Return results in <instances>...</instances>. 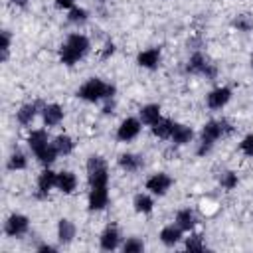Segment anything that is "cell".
Listing matches in <instances>:
<instances>
[{"instance_id":"1","label":"cell","mask_w":253,"mask_h":253,"mask_svg":"<svg viewBox=\"0 0 253 253\" xmlns=\"http://www.w3.org/2000/svg\"><path fill=\"white\" fill-rule=\"evenodd\" d=\"M233 130V126L225 121V119H219V121H208L206 125H204V128H202V132H200V142H198V156H204V154H208L211 148H213V144H215V140H219L221 136H225V134H229Z\"/></svg>"},{"instance_id":"2","label":"cell","mask_w":253,"mask_h":253,"mask_svg":"<svg viewBox=\"0 0 253 253\" xmlns=\"http://www.w3.org/2000/svg\"><path fill=\"white\" fill-rule=\"evenodd\" d=\"M89 38L83 34H71L67 36L65 43L59 49V59L63 65H75L77 61H81L87 53H89Z\"/></svg>"},{"instance_id":"3","label":"cell","mask_w":253,"mask_h":253,"mask_svg":"<svg viewBox=\"0 0 253 253\" xmlns=\"http://www.w3.org/2000/svg\"><path fill=\"white\" fill-rule=\"evenodd\" d=\"M115 91H117L115 85L105 83L99 77H91V79H87L77 89V97L83 99V101H87V103H99V101H105V99H113L115 97Z\"/></svg>"},{"instance_id":"4","label":"cell","mask_w":253,"mask_h":253,"mask_svg":"<svg viewBox=\"0 0 253 253\" xmlns=\"http://www.w3.org/2000/svg\"><path fill=\"white\" fill-rule=\"evenodd\" d=\"M87 182L89 188H103L109 182V168L103 156H89L87 160Z\"/></svg>"},{"instance_id":"5","label":"cell","mask_w":253,"mask_h":253,"mask_svg":"<svg viewBox=\"0 0 253 253\" xmlns=\"http://www.w3.org/2000/svg\"><path fill=\"white\" fill-rule=\"evenodd\" d=\"M186 71L192 73V75H204L206 79H215V75H217V69L200 51H196V53L190 55V59L186 63Z\"/></svg>"},{"instance_id":"6","label":"cell","mask_w":253,"mask_h":253,"mask_svg":"<svg viewBox=\"0 0 253 253\" xmlns=\"http://www.w3.org/2000/svg\"><path fill=\"white\" fill-rule=\"evenodd\" d=\"M28 229H30V219L22 213H12L4 221V233L8 237H22L24 233H28Z\"/></svg>"},{"instance_id":"7","label":"cell","mask_w":253,"mask_h":253,"mask_svg":"<svg viewBox=\"0 0 253 253\" xmlns=\"http://www.w3.org/2000/svg\"><path fill=\"white\" fill-rule=\"evenodd\" d=\"M140 128H142L140 119H136V117H126V119L119 125V128H117V140H121V142H130L132 138L138 136Z\"/></svg>"},{"instance_id":"8","label":"cell","mask_w":253,"mask_h":253,"mask_svg":"<svg viewBox=\"0 0 253 253\" xmlns=\"http://www.w3.org/2000/svg\"><path fill=\"white\" fill-rule=\"evenodd\" d=\"M172 184H174V180L166 172H156L146 180V190L154 196H164L172 188Z\"/></svg>"},{"instance_id":"9","label":"cell","mask_w":253,"mask_h":253,"mask_svg":"<svg viewBox=\"0 0 253 253\" xmlns=\"http://www.w3.org/2000/svg\"><path fill=\"white\" fill-rule=\"evenodd\" d=\"M229 99H231V89L229 87H215L208 93L206 103L211 111H219L229 103Z\"/></svg>"},{"instance_id":"10","label":"cell","mask_w":253,"mask_h":253,"mask_svg":"<svg viewBox=\"0 0 253 253\" xmlns=\"http://www.w3.org/2000/svg\"><path fill=\"white\" fill-rule=\"evenodd\" d=\"M99 245L103 251H115L121 245V231L115 225H107L99 237Z\"/></svg>"},{"instance_id":"11","label":"cell","mask_w":253,"mask_h":253,"mask_svg":"<svg viewBox=\"0 0 253 253\" xmlns=\"http://www.w3.org/2000/svg\"><path fill=\"white\" fill-rule=\"evenodd\" d=\"M87 204H89V210H91V211H101V210H105L107 204H109V190H107V186H103V188H91V190H89V200H87Z\"/></svg>"},{"instance_id":"12","label":"cell","mask_w":253,"mask_h":253,"mask_svg":"<svg viewBox=\"0 0 253 253\" xmlns=\"http://www.w3.org/2000/svg\"><path fill=\"white\" fill-rule=\"evenodd\" d=\"M55 182H57V174L49 168H45L40 176H38V192L36 196L38 198H45L53 188H55Z\"/></svg>"},{"instance_id":"13","label":"cell","mask_w":253,"mask_h":253,"mask_svg":"<svg viewBox=\"0 0 253 253\" xmlns=\"http://www.w3.org/2000/svg\"><path fill=\"white\" fill-rule=\"evenodd\" d=\"M40 101H34V103H26V105H22L20 107V111L16 113V121L22 125V126H28V125H32L34 123V119L38 117V113H40Z\"/></svg>"},{"instance_id":"14","label":"cell","mask_w":253,"mask_h":253,"mask_svg":"<svg viewBox=\"0 0 253 253\" xmlns=\"http://www.w3.org/2000/svg\"><path fill=\"white\" fill-rule=\"evenodd\" d=\"M63 109L57 105V103H49L42 109V119H43V125L45 126H57L61 121H63Z\"/></svg>"},{"instance_id":"15","label":"cell","mask_w":253,"mask_h":253,"mask_svg":"<svg viewBox=\"0 0 253 253\" xmlns=\"http://www.w3.org/2000/svg\"><path fill=\"white\" fill-rule=\"evenodd\" d=\"M136 63L144 69H156L160 63V47H148V49L140 51L136 57Z\"/></svg>"},{"instance_id":"16","label":"cell","mask_w":253,"mask_h":253,"mask_svg":"<svg viewBox=\"0 0 253 253\" xmlns=\"http://www.w3.org/2000/svg\"><path fill=\"white\" fill-rule=\"evenodd\" d=\"M55 188L61 192V194H73L75 188H77V176L69 170H61L57 172V182H55Z\"/></svg>"},{"instance_id":"17","label":"cell","mask_w":253,"mask_h":253,"mask_svg":"<svg viewBox=\"0 0 253 253\" xmlns=\"http://www.w3.org/2000/svg\"><path fill=\"white\" fill-rule=\"evenodd\" d=\"M160 241L166 245V247H174L180 239H182V227L180 225H176V223H172V225H166V227H162L160 229Z\"/></svg>"},{"instance_id":"18","label":"cell","mask_w":253,"mask_h":253,"mask_svg":"<svg viewBox=\"0 0 253 253\" xmlns=\"http://www.w3.org/2000/svg\"><path fill=\"white\" fill-rule=\"evenodd\" d=\"M142 164H144V160H142V156H138V154L125 152V154L119 156V166H121L125 172H138V170L142 168Z\"/></svg>"},{"instance_id":"19","label":"cell","mask_w":253,"mask_h":253,"mask_svg":"<svg viewBox=\"0 0 253 253\" xmlns=\"http://www.w3.org/2000/svg\"><path fill=\"white\" fill-rule=\"evenodd\" d=\"M192 138H194V130H192L190 126L174 123V128H172V136H170V140H172L174 144L182 146V144H188V142H192Z\"/></svg>"},{"instance_id":"20","label":"cell","mask_w":253,"mask_h":253,"mask_svg":"<svg viewBox=\"0 0 253 253\" xmlns=\"http://www.w3.org/2000/svg\"><path fill=\"white\" fill-rule=\"evenodd\" d=\"M75 231L77 229H75V223L71 219H59V223H57V239H59L61 245L71 243L73 237H75Z\"/></svg>"},{"instance_id":"21","label":"cell","mask_w":253,"mask_h":253,"mask_svg":"<svg viewBox=\"0 0 253 253\" xmlns=\"http://www.w3.org/2000/svg\"><path fill=\"white\" fill-rule=\"evenodd\" d=\"M49 144V140H47V132L45 130H42V128H38V130H32L30 134H28V146H30V150L36 154V152H40L42 148H45Z\"/></svg>"},{"instance_id":"22","label":"cell","mask_w":253,"mask_h":253,"mask_svg":"<svg viewBox=\"0 0 253 253\" xmlns=\"http://www.w3.org/2000/svg\"><path fill=\"white\" fill-rule=\"evenodd\" d=\"M198 219H196V213L190 210V208H184V210H178L176 213V225L182 227V231H192L196 227Z\"/></svg>"},{"instance_id":"23","label":"cell","mask_w":253,"mask_h":253,"mask_svg":"<svg viewBox=\"0 0 253 253\" xmlns=\"http://www.w3.org/2000/svg\"><path fill=\"white\" fill-rule=\"evenodd\" d=\"M138 119H140L142 125L152 126L154 123H158V121L162 119V117H160V107H158V105H144V107L140 109V113H138Z\"/></svg>"},{"instance_id":"24","label":"cell","mask_w":253,"mask_h":253,"mask_svg":"<svg viewBox=\"0 0 253 253\" xmlns=\"http://www.w3.org/2000/svg\"><path fill=\"white\" fill-rule=\"evenodd\" d=\"M51 142H53V146H55V150H57L59 156H67V154H71L73 148H75V142H73V138H71L69 134H59V136H55Z\"/></svg>"},{"instance_id":"25","label":"cell","mask_w":253,"mask_h":253,"mask_svg":"<svg viewBox=\"0 0 253 253\" xmlns=\"http://www.w3.org/2000/svg\"><path fill=\"white\" fill-rule=\"evenodd\" d=\"M152 134L156 138H170L172 136V128H174V123L170 119H160L158 123H154L152 126Z\"/></svg>"},{"instance_id":"26","label":"cell","mask_w":253,"mask_h":253,"mask_svg":"<svg viewBox=\"0 0 253 253\" xmlns=\"http://www.w3.org/2000/svg\"><path fill=\"white\" fill-rule=\"evenodd\" d=\"M26 166H28L26 154H24L20 148H14L12 154H10V158H8V162H6V168L14 172V170H24Z\"/></svg>"},{"instance_id":"27","label":"cell","mask_w":253,"mask_h":253,"mask_svg":"<svg viewBox=\"0 0 253 253\" xmlns=\"http://www.w3.org/2000/svg\"><path fill=\"white\" fill-rule=\"evenodd\" d=\"M132 206H134L136 213H150L154 208V200L148 194H136L132 200Z\"/></svg>"},{"instance_id":"28","label":"cell","mask_w":253,"mask_h":253,"mask_svg":"<svg viewBox=\"0 0 253 253\" xmlns=\"http://www.w3.org/2000/svg\"><path fill=\"white\" fill-rule=\"evenodd\" d=\"M34 156L38 158V162H40V164H43V166L47 168L49 164H53V162H55V158H57L59 154H57V150H55L53 142H49L45 148H42V150H40V152H36Z\"/></svg>"},{"instance_id":"29","label":"cell","mask_w":253,"mask_h":253,"mask_svg":"<svg viewBox=\"0 0 253 253\" xmlns=\"http://www.w3.org/2000/svg\"><path fill=\"white\" fill-rule=\"evenodd\" d=\"M87 18H89V12H87L85 8H77V6H73V8L69 10V14H67L69 24H75V26L85 24V22H87Z\"/></svg>"},{"instance_id":"30","label":"cell","mask_w":253,"mask_h":253,"mask_svg":"<svg viewBox=\"0 0 253 253\" xmlns=\"http://www.w3.org/2000/svg\"><path fill=\"white\" fill-rule=\"evenodd\" d=\"M231 26L237 28V32H251V30H253V20H251V16H247V14H239V16L233 18Z\"/></svg>"},{"instance_id":"31","label":"cell","mask_w":253,"mask_h":253,"mask_svg":"<svg viewBox=\"0 0 253 253\" xmlns=\"http://www.w3.org/2000/svg\"><path fill=\"white\" fill-rule=\"evenodd\" d=\"M123 251L125 253H140V251H144V241L140 237H128L123 243Z\"/></svg>"},{"instance_id":"32","label":"cell","mask_w":253,"mask_h":253,"mask_svg":"<svg viewBox=\"0 0 253 253\" xmlns=\"http://www.w3.org/2000/svg\"><path fill=\"white\" fill-rule=\"evenodd\" d=\"M237 174L235 172H231V170H227V172H221V176H219V184H221V188L223 190H233L235 186H237Z\"/></svg>"},{"instance_id":"33","label":"cell","mask_w":253,"mask_h":253,"mask_svg":"<svg viewBox=\"0 0 253 253\" xmlns=\"http://www.w3.org/2000/svg\"><path fill=\"white\" fill-rule=\"evenodd\" d=\"M186 251H204L206 249V243H204V237L202 235H190L184 243Z\"/></svg>"},{"instance_id":"34","label":"cell","mask_w":253,"mask_h":253,"mask_svg":"<svg viewBox=\"0 0 253 253\" xmlns=\"http://www.w3.org/2000/svg\"><path fill=\"white\" fill-rule=\"evenodd\" d=\"M239 152L245 154V156H249V158H253V134H245V136L241 138V142H239Z\"/></svg>"},{"instance_id":"35","label":"cell","mask_w":253,"mask_h":253,"mask_svg":"<svg viewBox=\"0 0 253 253\" xmlns=\"http://www.w3.org/2000/svg\"><path fill=\"white\" fill-rule=\"evenodd\" d=\"M0 36H2V45H0L2 55H0V59L6 61V59H8V53H10V34H8V30H2Z\"/></svg>"},{"instance_id":"36","label":"cell","mask_w":253,"mask_h":253,"mask_svg":"<svg viewBox=\"0 0 253 253\" xmlns=\"http://www.w3.org/2000/svg\"><path fill=\"white\" fill-rule=\"evenodd\" d=\"M113 53H115V43H113V42L109 40V42L105 43V47H103V51H101V57H103V59H107V57H111Z\"/></svg>"},{"instance_id":"37","label":"cell","mask_w":253,"mask_h":253,"mask_svg":"<svg viewBox=\"0 0 253 253\" xmlns=\"http://www.w3.org/2000/svg\"><path fill=\"white\" fill-rule=\"evenodd\" d=\"M75 4V0H55V6L57 8H63V10H71Z\"/></svg>"},{"instance_id":"38","label":"cell","mask_w":253,"mask_h":253,"mask_svg":"<svg viewBox=\"0 0 253 253\" xmlns=\"http://www.w3.org/2000/svg\"><path fill=\"white\" fill-rule=\"evenodd\" d=\"M38 251H42V253H55L57 251V247L55 245H49V243H42V245H38Z\"/></svg>"},{"instance_id":"39","label":"cell","mask_w":253,"mask_h":253,"mask_svg":"<svg viewBox=\"0 0 253 253\" xmlns=\"http://www.w3.org/2000/svg\"><path fill=\"white\" fill-rule=\"evenodd\" d=\"M26 2L28 0H12V4H16V6H26Z\"/></svg>"},{"instance_id":"40","label":"cell","mask_w":253,"mask_h":253,"mask_svg":"<svg viewBox=\"0 0 253 253\" xmlns=\"http://www.w3.org/2000/svg\"><path fill=\"white\" fill-rule=\"evenodd\" d=\"M251 67H253V57H251Z\"/></svg>"}]
</instances>
